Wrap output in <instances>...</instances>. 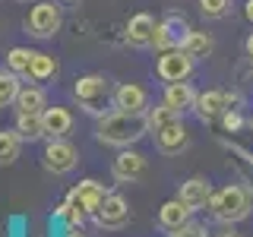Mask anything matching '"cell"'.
I'll return each mask as SVG.
<instances>
[{
    "mask_svg": "<svg viewBox=\"0 0 253 237\" xmlns=\"http://www.w3.org/2000/svg\"><path fill=\"white\" fill-rule=\"evenodd\" d=\"M47 108V95L42 85H29V89H19V98H16V111H26V114H42Z\"/></svg>",
    "mask_w": 253,
    "mask_h": 237,
    "instance_id": "cell-20",
    "label": "cell"
},
{
    "mask_svg": "<svg viewBox=\"0 0 253 237\" xmlns=\"http://www.w3.org/2000/svg\"><path fill=\"white\" fill-rule=\"evenodd\" d=\"M218 237H237V234H218Z\"/></svg>",
    "mask_w": 253,
    "mask_h": 237,
    "instance_id": "cell-33",
    "label": "cell"
},
{
    "mask_svg": "<svg viewBox=\"0 0 253 237\" xmlns=\"http://www.w3.org/2000/svg\"><path fill=\"white\" fill-rule=\"evenodd\" d=\"M196 114L203 117V120H215V117H221L228 111V95L225 92H215V89H209V92H203V95H196Z\"/></svg>",
    "mask_w": 253,
    "mask_h": 237,
    "instance_id": "cell-16",
    "label": "cell"
},
{
    "mask_svg": "<svg viewBox=\"0 0 253 237\" xmlns=\"http://www.w3.org/2000/svg\"><path fill=\"white\" fill-rule=\"evenodd\" d=\"M105 196H108L105 184H98V180H83V184H76L67 193V202L76 205V209L85 212V215H95V212L101 209V202H105Z\"/></svg>",
    "mask_w": 253,
    "mask_h": 237,
    "instance_id": "cell-7",
    "label": "cell"
},
{
    "mask_svg": "<svg viewBox=\"0 0 253 237\" xmlns=\"http://www.w3.org/2000/svg\"><path fill=\"white\" fill-rule=\"evenodd\" d=\"M190 221V209L180 199H168L158 209V225L165 228V231H177L180 225H187Z\"/></svg>",
    "mask_w": 253,
    "mask_h": 237,
    "instance_id": "cell-18",
    "label": "cell"
},
{
    "mask_svg": "<svg viewBox=\"0 0 253 237\" xmlns=\"http://www.w3.org/2000/svg\"><path fill=\"white\" fill-rule=\"evenodd\" d=\"M171 237H206V228L196 225V221H187V225H180Z\"/></svg>",
    "mask_w": 253,
    "mask_h": 237,
    "instance_id": "cell-28",
    "label": "cell"
},
{
    "mask_svg": "<svg viewBox=\"0 0 253 237\" xmlns=\"http://www.w3.org/2000/svg\"><path fill=\"white\" fill-rule=\"evenodd\" d=\"M73 95H76V101L83 105L89 114L95 117H101V114H108V105H114V92H111V82L105 76H98V73H85V76H79L76 82H73Z\"/></svg>",
    "mask_w": 253,
    "mask_h": 237,
    "instance_id": "cell-2",
    "label": "cell"
},
{
    "mask_svg": "<svg viewBox=\"0 0 253 237\" xmlns=\"http://www.w3.org/2000/svg\"><path fill=\"white\" fill-rule=\"evenodd\" d=\"M19 3H29V0H19Z\"/></svg>",
    "mask_w": 253,
    "mask_h": 237,
    "instance_id": "cell-34",
    "label": "cell"
},
{
    "mask_svg": "<svg viewBox=\"0 0 253 237\" xmlns=\"http://www.w3.org/2000/svg\"><path fill=\"white\" fill-rule=\"evenodd\" d=\"M165 105H171L174 111H187V108H193L196 105V92H193V85L187 82V79H180V82H168L165 85Z\"/></svg>",
    "mask_w": 253,
    "mask_h": 237,
    "instance_id": "cell-17",
    "label": "cell"
},
{
    "mask_svg": "<svg viewBox=\"0 0 253 237\" xmlns=\"http://www.w3.org/2000/svg\"><path fill=\"white\" fill-rule=\"evenodd\" d=\"M244 47H247V57H253V35L247 38V44H244Z\"/></svg>",
    "mask_w": 253,
    "mask_h": 237,
    "instance_id": "cell-32",
    "label": "cell"
},
{
    "mask_svg": "<svg viewBox=\"0 0 253 237\" xmlns=\"http://www.w3.org/2000/svg\"><path fill=\"white\" fill-rule=\"evenodd\" d=\"M32 57H35V51H29V47H10V51H6V67L19 76H29Z\"/></svg>",
    "mask_w": 253,
    "mask_h": 237,
    "instance_id": "cell-26",
    "label": "cell"
},
{
    "mask_svg": "<svg viewBox=\"0 0 253 237\" xmlns=\"http://www.w3.org/2000/svg\"><path fill=\"white\" fill-rule=\"evenodd\" d=\"M231 10V0H200V13L209 16V19H218Z\"/></svg>",
    "mask_w": 253,
    "mask_h": 237,
    "instance_id": "cell-27",
    "label": "cell"
},
{
    "mask_svg": "<svg viewBox=\"0 0 253 237\" xmlns=\"http://www.w3.org/2000/svg\"><path fill=\"white\" fill-rule=\"evenodd\" d=\"M42 123H44V136L51 139V136H67L70 130H73V114H70L67 108H60V105H47L42 111Z\"/></svg>",
    "mask_w": 253,
    "mask_h": 237,
    "instance_id": "cell-15",
    "label": "cell"
},
{
    "mask_svg": "<svg viewBox=\"0 0 253 237\" xmlns=\"http://www.w3.org/2000/svg\"><path fill=\"white\" fill-rule=\"evenodd\" d=\"M187 142H190V133H187V126L180 123V120H174V123H168V126H162V130H155V149H158L162 155H177V152H184Z\"/></svg>",
    "mask_w": 253,
    "mask_h": 237,
    "instance_id": "cell-11",
    "label": "cell"
},
{
    "mask_svg": "<svg viewBox=\"0 0 253 237\" xmlns=\"http://www.w3.org/2000/svg\"><path fill=\"white\" fill-rule=\"evenodd\" d=\"M111 174H114L121 184H133V180H139L142 174H146V155L133 152V149H124V152L111 161Z\"/></svg>",
    "mask_w": 253,
    "mask_h": 237,
    "instance_id": "cell-9",
    "label": "cell"
},
{
    "mask_svg": "<svg viewBox=\"0 0 253 237\" xmlns=\"http://www.w3.org/2000/svg\"><path fill=\"white\" fill-rule=\"evenodd\" d=\"M26 29L35 38H51L60 29V3L57 0H38L26 16Z\"/></svg>",
    "mask_w": 253,
    "mask_h": 237,
    "instance_id": "cell-4",
    "label": "cell"
},
{
    "mask_svg": "<svg viewBox=\"0 0 253 237\" xmlns=\"http://www.w3.org/2000/svg\"><path fill=\"white\" fill-rule=\"evenodd\" d=\"M155 26H158V22H155L149 13L130 16V22H126V32H124L126 44H133V47H149V44H155Z\"/></svg>",
    "mask_w": 253,
    "mask_h": 237,
    "instance_id": "cell-12",
    "label": "cell"
},
{
    "mask_svg": "<svg viewBox=\"0 0 253 237\" xmlns=\"http://www.w3.org/2000/svg\"><path fill=\"white\" fill-rule=\"evenodd\" d=\"M177 199L184 202L190 212H196V209H203V205H209V199H212V187H209V180H203V177H190L187 184H180Z\"/></svg>",
    "mask_w": 253,
    "mask_h": 237,
    "instance_id": "cell-14",
    "label": "cell"
},
{
    "mask_svg": "<svg viewBox=\"0 0 253 237\" xmlns=\"http://www.w3.org/2000/svg\"><path fill=\"white\" fill-rule=\"evenodd\" d=\"M63 237H83V228H70V231L63 234Z\"/></svg>",
    "mask_w": 253,
    "mask_h": 237,
    "instance_id": "cell-31",
    "label": "cell"
},
{
    "mask_svg": "<svg viewBox=\"0 0 253 237\" xmlns=\"http://www.w3.org/2000/svg\"><path fill=\"white\" fill-rule=\"evenodd\" d=\"M42 164H44V171H51V174H70L79 164V152H76L73 142H67V136H51L47 146H44Z\"/></svg>",
    "mask_w": 253,
    "mask_h": 237,
    "instance_id": "cell-5",
    "label": "cell"
},
{
    "mask_svg": "<svg viewBox=\"0 0 253 237\" xmlns=\"http://www.w3.org/2000/svg\"><path fill=\"white\" fill-rule=\"evenodd\" d=\"M209 209H212V215L218 221L234 225V221L250 215V193L244 187H237V184H228V187H221L218 193H212Z\"/></svg>",
    "mask_w": 253,
    "mask_h": 237,
    "instance_id": "cell-3",
    "label": "cell"
},
{
    "mask_svg": "<svg viewBox=\"0 0 253 237\" xmlns=\"http://www.w3.org/2000/svg\"><path fill=\"white\" fill-rule=\"evenodd\" d=\"M146 120H149V130H162V126L180 120V114H177L171 105H165V101H162V105H155V108L146 111Z\"/></svg>",
    "mask_w": 253,
    "mask_h": 237,
    "instance_id": "cell-25",
    "label": "cell"
},
{
    "mask_svg": "<svg viewBox=\"0 0 253 237\" xmlns=\"http://www.w3.org/2000/svg\"><path fill=\"white\" fill-rule=\"evenodd\" d=\"M114 108L126 114H146L149 111V92L136 82H124L114 89Z\"/></svg>",
    "mask_w": 253,
    "mask_h": 237,
    "instance_id": "cell-8",
    "label": "cell"
},
{
    "mask_svg": "<svg viewBox=\"0 0 253 237\" xmlns=\"http://www.w3.org/2000/svg\"><path fill=\"white\" fill-rule=\"evenodd\" d=\"M155 73L165 79V82H180L193 73V57L184 51V47H171V51H162V57L155 63Z\"/></svg>",
    "mask_w": 253,
    "mask_h": 237,
    "instance_id": "cell-6",
    "label": "cell"
},
{
    "mask_svg": "<svg viewBox=\"0 0 253 237\" xmlns=\"http://www.w3.org/2000/svg\"><path fill=\"white\" fill-rule=\"evenodd\" d=\"M221 123H225V130H237V126H241V117H237L234 111H225V114H221Z\"/></svg>",
    "mask_w": 253,
    "mask_h": 237,
    "instance_id": "cell-29",
    "label": "cell"
},
{
    "mask_svg": "<svg viewBox=\"0 0 253 237\" xmlns=\"http://www.w3.org/2000/svg\"><path fill=\"white\" fill-rule=\"evenodd\" d=\"M19 73H13V70H0V108H10L16 105V98H19Z\"/></svg>",
    "mask_w": 253,
    "mask_h": 237,
    "instance_id": "cell-24",
    "label": "cell"
},
{
    "mask_svg": "<svg viewBox=\"0 0 253 237\" xmlns=\"http://www.w3.org/2000/svg\"><path fill=\"white\" fill-rule=\"evenodd\" d=\"M126 218H130V209H126V199L117 193H108L105 202H101V209L95 212V221H98L101 228H124Z\"/></svg>",
    "mask_w": 253,
    "mask_h": 237,
    "instance_id": "cell-13",
    "label": "cell"
},
{
    "mask_svg": "<svg viewBox=\"0 0 253 237\" xmlns=\"http://www.w3.org/2000/svg\"><path fill=\"white\" fill-rule=\"evenodd\" d=\"M16 133H19L22 139H29V142L47 139V136H44L42 114H26V111H16Z\"/></svg>",
    "mask_w": 253,
    "mask_h": 237,
    "instance_id": "cell-21",
    "label": "cell"
},
{
    "mask_svg": "<svg viewBox=\"0 0 253 237\" xmlns=\"http://www.w3.org/2000/svg\"><path fill=\"white\" fill-rule=\"evenodd\" d=\"M149 133L146 114H126V111H111V114L98 117L95 136L105 146H130V142L142 139Z\"/></svg>",
    "mask_w": 253,
    "mask_h": 237,
    "instance_id": "cell-1",
    "label": "cell"
},
{
    "mask_svg": "<svg viewBox=\"0 0 253 237\" xmlns=\"http://www.w3.org/2000/svg\"><path fill=\"white\" fill-rule=\"evenodd\" d=\"M187 22L180 19V16H168V19H162L155 26V47L158 51H171V47H180L187 38Z\"/></svg>",
    "mask_w": 253,
    "mask_h": 237,
    "instance_id": "cell-10",
    "label": "cell"
},
{
    "mask_svg": "<svg viewBox=\"0 0 253 237\" xmlns=\"http://www.w3.org/2000/svg\"><path fill=\"white\" fill-rule=\"evenodd\" d=\"M244 16L253 22V0H247V3H244Z\"/></svg>",
    "mask_w": 253,
    "mask_h": 237,
    "instance_id": "cell-30",
    "label": "cell"
},
{
    "mask_svg": "<svg viewBox=\"0 0 253 237\" xmlns=\"http://www.w3.org/2000/svg\"><path fill=\"white\" fill-rule=\"evenodd\" d=\"M180 47L196 60V57H209L212 47H215V41H212V35H206V32H187V38H184Z\"/></svg>",
    "mask_w": 253,
    "mask_h": 237,
    "instance_id": "cell-23",
    "label": "cell"
},
{
    "mask_svg": "<svg viewBox=\"0 0 253 237\" xmlns=\"http://www.w3.org/2000/svg\"><path fill=\"white\" fill-rule=\"evenodd\" d=\"M57 73H60L57 60H54L51 54L35 51V57H32V67H29V79H32V82H51V79H57Z\"/></svg>",
    "mask_w": 253,
    "mask_h": 237,
    "instance_id": "cell-19",
    "label": "cell"
},
{
    "mask_svg": "<svg viewBox=\"0 0 253 237\" xmlns=\"http://www.w3.org/2000/svg\"><path fill=\"white\" fill-rule=\"evenodd\" d=\"M22 152V136L13 130H0V168H10Z\"/></svg>",
    "mask_w": 253,
    "mask_h": 237,
    "instance_id": "cell-22",
    "label": "cell"
}]
</instances>
